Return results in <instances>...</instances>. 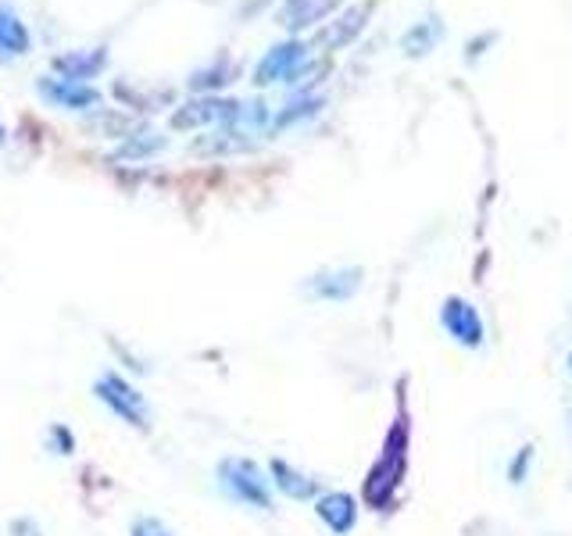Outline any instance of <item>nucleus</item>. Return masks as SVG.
Instances as JSON below:
<instances>
[{"label": "nucleus", "instance_id": "obj_3", "mask_svg": "<svg viewBox=\"0 0 572 536\" xmlns=\"http://www.w3.org/2000/svg\"><path fill=\"white\" fill-rule=\"evenodd\" d=\"M440 326L454 340V344H462L469 351L483 347V340H487V326H483L480 307H476L472 301H466V297H448L440 304Z\"/></svg>", "mask_w": 572, "mask_h": 536}, {"label": "nucleus", "instance_id": "obj_9", "mask_svg": "<svg viewBox=\"0 0 572 536\" xmlns=\"http://www.w3.org/2000/svg\"><path fill=\"white\" fill-rule=\"evenodd\" d=\"M268 479L276 483V491H283L286 497H294V500H311L315 494H319L315 479H308L305 473H297V468H290L286 462L268 465Z\"/></svg>", "mask_w": 572, "mask_h": 536}, {"label": "nucleus", "instance_id": "obj_5", "mask_svg": "<svg viewBox=\"0 0 572 536\" xmlns=\"http://www.w3.org/2000/svg\"><path fill=\"white\" fill-rule=\"evenodd\" d=\"M308 58V47L305 43H283V47H273V51L265 54V61L258 64V72H254V83L265 87V83H290L300 72V61Z\"/></svg>", "mask_w": 572, "mask_h": 536}, {"label": "nucleus", "instance_id": "obj_12", "mask_svg": "<svg viewBox=\"0 0 572 536\" xmlns=\"http://www.w3.org/2000/svg\"><path fill=\"white\" fill-rule=\"evenodd\" d=\"M333 0H286V8H283V26L286 29H300V26H311V22H319L323 14L329 11Z\"/></svg>", "mask_w": 572, "mask_h": 536}, {"label": "nucleus", "instance_id": "obj_14", "mask_svg": "<svg viewBox=\"0 0 572 536\" xmlns=\"http://www.w3.org/2000/svg\"><path fill=\"white\" fill-rule=\"evenodd\" d=\"M530 465H533V447H519L515 458L508 462V479H512L515 486H519V483H527Z\"/></svg>", "mask_w": 572, "mask_h": 536}, {"label": "nucleus", "instance_id": "obj_17", "mask_svg": "<svg viewBox=\"0 0 572 536\" xmlns=\"http://www.w3.org/2000/svg\"><path fill=\"white\" fill-rule=\"evenodd\" d=\"M0 143H4V125H0Z\"/></svg>", "mask_w": 572, "mask_h": 536}, {"label": "nucleus", "instance_id": "obj_11", "mask_svg": "<svg viewBox=\"0 0 572 536\" xmlns=\"http://www.w3.org/2000/svg\"><path fill=\"white\" fill-rule=\"evenodd\" d=\"M29 51V29L8 8H0V54H25Z\"/></svg>", "mask_w": 572, "mask_h": 536}, {"label": "nucleus", "instance_id": "obj_1", "mask_svg": "<svg viewBox=\"0 0 572 536\" xmlns=\"http://www.w3.org/2000/svg\"><path fill=\"white\" fill-rule=\"evenodd\" d=\"M408 444H411V426L408 415L401 408V415L394 418V426L384 441V451H379L376 465L369 468V479H365V505L376 512H387L394 505L397 491H401L405 473H408Z\"/></svg>", "mask_w": 572, "mask_h": 536}, {"label": "nucleus", "instance_id": "obj_10", "mask_svg": "<svg viewBox=\"0 0 572 536\" xmlns=\"http://www.w3.org/2000/svg\"><path fill=\"white\" fill-rule=\"evenodd\" d=\"M108 54L104 51H86V54H69V58H58L54 69L61 72V79H75V83H83V79H93L101 69H104Z\"/></svg>", "mask_w": 572, "mask_h": 536}, {"label": "nucleus", "instance_id": "obj_15", "mask_svg": "<svg viewBox=\"0 0 572 536\" xmlns=\"http://www.w3.org/2000/svg\"><path fill=\"white\" fill-rule=\"evenodd\" d=\"M133 536H172L157 518H140V523L133 526Z\"/></svg>", "mask_w": 572, "mask_h": 536}, {"label": "nucleus", "instance_id": "obj_8", "mask_svg": "<svg viewBox=\"0 0 572 536\" xmlns=\"http://www.w3.org/2000/svg\"><path fill=\"white\" fill-rule=\"evenodd\" d=\"M361 286V269H326L308 283V294L319 301H351Z\"/></svg>", "mask_w": 572, "mask_h": 536}, {"label": "nucleus", "instance_id": "obj_13", "mask_svg": "<svg viewBox=\"0 0 572 536\" xmlns=\"http://www.w3.org/2000/svg\"><path fill=\"white\" fill-rule=\"evenodd\" d=\"M437 37H440V26H437L433 19H429V22H419L416 29H411L408 37H405V43H401V47H405V54L416 58V54H426L429 47L437 43Z\"/></svg>", "mask_w": 572, "mask_h": 536}, {"label": "nucleus", "instance_id": "obj_6", "mask_svg": "<svg viewBox=\"0 0 572 536\" xmlns=\"http://www.w3.org/2000/svg\"><path fill=\"white\" fill-rule=\"evenodd\" d=\"M315 515L323 518V526L333 536H347L358 526V500L344 491H333V494H323L319 500H315Z\"/></svg>", "mask_w": 572, "mask_h": 536}, {"label": "nucleus", "instance_id": "obj_4", "mask_svg": "<svg viewBox=\"0 0 572 536\" xmlns=\"http://www.w3.org/2000/svg\"><path fill=\"white\" fill-rule=\"evenodd\" d=\"M93 394H98L122 422H130V426H136V429H147V401H143V394H136V390L125 383L122 376L98 380Z\"/></svg>", "mask_w": 572, "mask_h": 536}, {"label": "nucleus", "instance_id": "obj_18", "mask_svg": "<svg viewBox=\"0 0 572 536\" xmlns=\"http://www.w3.org/2000/svg\"><path fill=\"white\" fill-rule=\"evenodd\" d=\"M569 368H572V354H569Z\"/></svg>", "mask_w": 572, "mask_h": 536}, {"label": "nucleus", "instance_id": "obj_7", "mask_svg": "<svg viewBox=\"0 0 572 536\" xmlns=\"http://www.w3.org/2000/svg\"><path fill=\"white\" fill-rule=\"evenodd\" d=\"M40 93L54 108H72V111H86V108L101 104V93L93 87H83V83H75V79H61V75H47L40 83Z\"/></svg>", "mask_w": 572, "mask_h": 536}, {"label": "nucleus", "instance_id": "obj_2", "mask_svg": "<svg viewBox=\"0 0 572 536\" xmlns=\"http://www.w3.org/2000/svg\"><path fill=\"white\" fill-rule=\"evenodd\" d=\"M218 483L233 500L251 508H273V479L247 458H226L218 465Z\"/></svg>", "mask_w": 572, "mask_h": 536}, {"label": "nucleus", "instance_id": "obj_16", "mask_svg": "<svg viewBox=\"0 0 572 536\" xmlns=\"http://www.w3.org/2000/svg\"><path fill=\"white\" fill-rule=\"evenodd\" d=\"M51 447H54L58 454H72V447H75L72 433L61 429V426H54V429H51Z\"/></svg>", "mask_w": 572, "mask_h": 536}]
</instances>
